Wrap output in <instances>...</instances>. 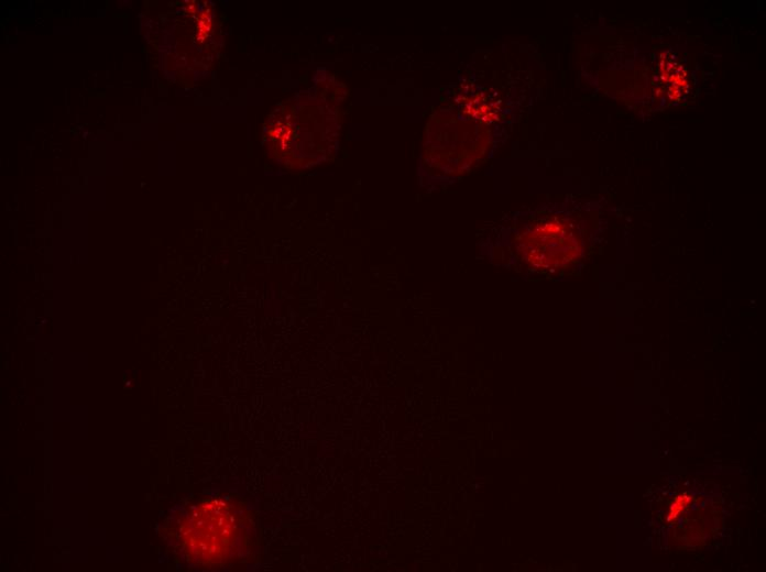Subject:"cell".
<instances>
[{
  "mask_svg": "<svg viewBox=\"0 0 766 572\" xmlns=\"http://www.w3.org/2000/svg\"><path fill=\"white\" fill-rule=\"evenodd\" d=\"M522 243L525 261L539 270L566 267L581 252V241L572 226L557 219L535 226L524 235Z\"/></svg>",
  "mask_w": 766,
  "mask_h": 572,
  "instance_id": "2",
  "label": "cell"
},
{
  "mask_svg": "<svg viewBox=\"0 0 766 572\" xmlns=\"http://www.w3.org/2000/svg\"><path fill=\"white\" fill-rule=\"evenodd\" d=\"M241 513L225 499L203 501L194 506L182 526L187 558L201 565L223 562L240 535Z\"/></svg>",
  "mask_w": 766,
  "mask_h": 572,
  "instance_id": "1",
  "label": "cell"
},
{
  "mask_svg": "<svg viewBox=\"0 0 766 572\" xmlns=\"http://www.w3.org/2000/svg\"><path fill=\"white\" fill-rule=\"evenodd\" d=\"M689 538H690L691 541L697 542V541L700 540L701 535H700L699 532H697V531H692V532L689 535Z\"/></svg>",
  "mask_w": 766,
  "mask_h": 572,
  "instance_id": "3",
  "label": "cell"
}]
</instances>
